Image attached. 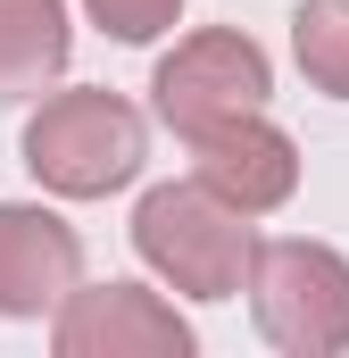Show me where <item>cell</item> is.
Segmentation results:
<instances>
[{
    "label": "cell",
    "instance_id": "obj_1",
    "mask_svg": "<svg viewBox=\"0 0 349 358\" xmlns=\"http://www.w3.org/2000/svg\"><path fill=\"white\" fill-rule=\"evenodd\" d=\"M150 159V125L125 92L108 84H75V92H50L34 117H25V167L42 192L59 200H108L142 176Z\"/></svg>",
    "mask_w": 349,
    "mask_h": 358
},
{
    "label": "cell",
    "instance_id": "obj_5",
    "mask_svg": "<svg viewBox=\"0 0 349 358\" xmlns=\"http://www.w3.org/2000/svg\"><path fill=\"white\" fill-rule=\"evenodd\" d=\"M50 350L59 358H191L200 334L150 283H75L50 308Z\"/></svg>",
    "mask_w": 349,
    "mask_h": 358
},
{
    "label": "cell",
    "instance_id": "obj_8",
    "mask_svg": "<svg viewBox=\"0 0 349 358\" xmlns=\"http://www.w3.org/2000/svg\"><path fill=\"white\" fill-rule=\"evenodd\" d=\"M75 59L67 0H0V108L42 100Z\"/></svg>",
    "mask_w": 349,
    "mask_h": 358
},
{
    "label": "cell",
    "instance_id": "obj_6",
    "mask_svg": "<svg viewBox=\"0 0 349 358\" xmlns=\"http://www.w3.org/2000/svg\"><path fill=\"white\" fill-rule=\"evenodd\" d=\"M191 176L208 183L225 208H242V217H274L291 192H299V142L250 108V117H233V125H208L200 142H191Z\"/></svg>",
    "mask_w": 349,
    "mask_h": 358
},
{
    "label": "cell",
    "instance_id": "obj_9",
    "mask_svg": "<svg viewBox=\"0 0 349 358\" xmlns=\"http://www.w3.org/2000/svg\"><path fill=\"white\" fill-rule=\"evenodd\" d=\"M291 59L325 100H349V0H299L291 8Z\"/></svg>",
    "mask_w": 349,
    "mask_h": 358
},
{
    "label": "cell",
    "instance_id": "obj_3",
    "mask_svg": "<svg viewBox=\"0 0 349 358\" xmlns=\"http://www.w3.org/2000/svg\"><path fill=\"white\" fill-rule=\"evenodd\" d=\"M250 317L274 350L291 358H341L349 350V259L333 242H308V234H283L250 250Z\"/></svg>",
    "mask_w": 349,
    "mask_h": 358
},
{
    "label": "cell",
    "instance_id": "obj_7",
    "mask_svg": "<svg viewBox=\"0 0 349 358\" xmlns=\"http://www.w3.org/2000/svg\"><path fill=\"white\" fill-rule=\"evenodd\" d=\"M84 283V234L42 200H0V317H50Z\"/></svg>",
    "mask_w": 349,
    "mask_h": 358
},
{
    "label": "cell",
    "instance_id": "obj_2",
    "mask_svg": "<svg viewBox=\"0 0 349 358\" xmlns=\"http://www.w3.org/2000/svg\"><path fill=\"white\" fill-rule=\"evenodd\" d=\"M133 250H142V267L158 275L167 292H183V300H233L242 275H250L258 234H250L242 208H225L208 183L191 176V183H150V192H142V208H133Z\"/></svg>",
    "mask_w": 349,
    "mask_h": 358
},
{
    "label": "cell",
    "instance_id": "obj_4",
    "mask_svg": "<svg viewBox=\"0 0 349 358\" xmlns=\"http://www.w3.org/2000/svg\"><path fill=\"white\" fill-rule=\"evenodd\" d=\"M266 100H274V67H266V50L242 25H200V34H183L167 59H158V76H150V108H158V125H174L183 142H200L208 125L250 117Z\"/></svg>",
    "mask_w": 349,
    "mask_h": 358
},
{
    "label": "cell",
    "instance_id": "obj_10",
    "mask_svg": "<svg viewBox=\"0 0 349 358\" xmlns=\"http://www.w3.org/2000/svg\"><path fill=\"white\" fill-rule=\"evenodd\" d=\"M84 17L108 42H158L183 25V0H84Z\"/></svg>",
    "mask_w": 349,
    "mask_h": 358
}]
</instances>
